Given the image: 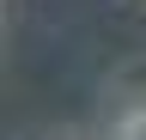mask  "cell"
I'll return each instance as SVG.
<instances>
[{"mask_svg": "<svg viewBox=\"0 0 146 140\" xmlns=\"http://www.w3.org/2000/svg\"><path fill=\"white\" fill-rule=\"evenodd\" d=\"M110 134H116V140H140L146 134V98H128L122 110L110 116Z\"/></svg>", "mask_w": 146, "mask_h": 140, "instance_id": "cell-1", "label": "cell"}]
</instances>
